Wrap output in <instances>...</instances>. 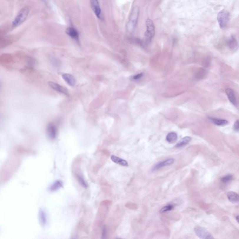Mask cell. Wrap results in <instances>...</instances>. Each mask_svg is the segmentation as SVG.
I'll return each instance as SVG.
<instances>
[{
  "label": "cell",
  "mask_w": 239,
  "mask_h": 239,
  "mask_svg": "<svg viewBox=\"0 0 239 239\" xmlns=\"http://www.w3.org/2000/svg\"><path fill=\"white\" fill-rule=\"evenodd\" d=\"M174 161H175V160L173 158H169V159H167L166 160H164L160 162L155 165L154 167L152 168V171H156V170H158L164 167L173 164Z\"/></svg>",
  "instance_id": "obj_8"
},
{
  "label": "cell",
  "mask_w": 239,
  "mask_h": 239,
  "mask_svg": "<svg viewBox=\"0 0 239 239\" xmlns=\"http://www.w3.org/2000/svg\"><path fill=\"white\" fill-rule=\"evenodd\" d=\"M63 183L61 180H57L54 182V183L50 186L49 190L52 192L57 191L58 190L61 188L63 187Z\"/></svg>",
  "instance_id": "obj_16"
},
{
  "label": "cell",
  "mask_w": 239,
  "mask_h": 239,
  "mask_svg": "<svg viewBox=\"0 0 239 239\" xmlns=\"http://www.w3.org/2000/svg\"><path fill=\"white\" fill-rule=\"evenodd\" d=\"M42 1H44V3L47 4H48V0H42Z\"/></svg>",
  "instance_id": "obj_27"
},
{
  "label": "cell",
  "mask_w": 239,
  "mask_h": 239,
  "mask_svg": "<svg viewBox=\"0 0 239 239\" xmlns=\"http://www.w3.org/2000/svg\"><path fill=\"white\" fill-rule=\"evenodd\" d=\"M226 93L230 102L232 104L233 106H235V107H237V99H236V98L235 95L234 91H233L232 89L227 88L226 90Z\"/></svg>",
  "instance_id": "obj_10"
},
{
  "label": "cell",
  "mask_w": 239,
  "mask_h": 239,
  "mask_svg": "<svg viewBox=\"0 0 239 239\" xmlns=\"http://www.w3.org/2000/svg\"><path fill=\"white\" fill-rule=\"evenodd\" d=\"M227 45L231 50H235L238 47V43L234 36H231L227 41Z\"/></svg>",
  "instance_id": "obj_13"
},
{
  "label": "cell",
  "mask_w": 239,
  "mask_h": 239,
  "mask_svg": "<svg viewBox=\"0 0 239 239\" xmlns=\"http://www.w3.org/2000/svg\"><path fill=\"white\" fill-rule=\"evenodd\" d=\"M66 33L72 39L78 40L79 39V35L77 29L72 27H69L66 29Z\"/></svg>",
  "instance_id": "obj_12"
},
{
  "label": "cell",
  "mask_w": 239,
  "mask_h": 239,
  "mask_svg": "<svg viewBox=\"0 0 239 239\" xmlns=\"http://www.w3.org/2000/svg\"><path fill=\"white\" fill-rule=\"evenodd\" d=\"M92 9L94 13L97 18L99 19H102V10L100 9L99 3L98 0H89Z\"/></svg>",
  "instance_id": "obj_6"
},
{
  "label": "cell",
  "mask_w": 239,
  "mask_h": 239,
  "mask_svg": "<svg viewBox=\"0 0 239 239\" xmlns=\"http://www.w3.org/2000/svg\"><path fill=\"white\" fill-rule=\"evenodd\" d=\"M111 159L113 162H114L115 164L122 165V166H127L129 165L125 160L120 158L119 157H117V156L112 155L111 157Z\"/></svg>",
  "instance_id": "obj_14"
},
{
  "label": "cell",
  "mask_w": 239,
  "mask_h": 239,
  "mask_svg": "<svg viewBox=\"0 0 239 239\" xmlns=\"http://www.w3.org/2000/svg\"><path fill=\"white\" fill-rule=\"evenodd\" d=\"M107 234V231L106 227V226H104L103 227L102 230V239H105L106 238Z\"/></svg>",
  "instance_id": "obj_24"
},
{
  "label": "cell",
  "mask_w": 239,
  "mask_h": 239,
  "mask_svg": "<svg viewBox=\"0 0 239 239\" xmlns=\"http://www.w3.org/2000/svg\"><path fill=\"white\" fill-rule=\"evenodd\" d=\"M29 13V9L28 7L22 8L13 21L12 24L13 28H16L21 25L27 19Z\"/></svg>",
  "instance_id": "obj_2"
},
{
  "label": "cell",
  "mask_w": 239,
  "mask_h": 239,
  "mask_svg": "<svg viewBox=\"0 0 239 239\" xmlns=\"http://www.w3.org/2000/svg\"><path fill=\"white\" fill-rule=\"evenodd\" d=\"M174 208V205L172 204H169L166 206H164V208L160 210V213H164L167 212L168 211H171Z\"/></svg>",
  "instance_id": "obj_22"
},
{
  "label": "cell",
  "mask_w": 239,
  "mask_h": 239,
  "mask_svg": "<svg viewBox=\"0 0 239 239\" xmlns=\"http://www.w3.org/2000/svg\"><path fill=\"white\" fill-rule=\"evenodd\" d=\"M77 178L79 183L80 184V185L82 186L84 188H87V184L84 178L80 174H78L77 175Z\"/></svg>",
  "instance_id": "obj_21"
},
{
  "label": "cell",
  "mask_w": 239,
  "mask_h": 239,
  "mask_svg": "<svg viewBox=\"0 0 239 239\" xmlns=\"http://www.w3.org/2000/svg\"><path fill=\"white\" fill-rule=\"evenodd\" d=\"M229 13L227 10H222L218 13L217 20L220 28H224L227 26L229 21Z\"/></svg>",
  "instance_id": "obj_4"
},
{
  "label": "cell",
  "mask_w": 239,
  "mask_h": 239,
  "mask_svg": "<svg viewBox=\"0 0 239 239\" xmlns=\"http://www.w3.org/2000/svg\"><path fill=\"white\" fill-rule=\"evenodd\" d=\"M39 220L41 225L43 227L45 226L47 222V215L44 210H40L39 212Z\"/></svg>",
  "instance_id": "obj_18"
},
{
  "label": "cell",
  "mask_w": 239,
  "mask_h": 239,
  "mask_svg": "<svg viewBox=\"0 0 239 239\" xmlns=\"http://www.w3.org/2000/svg\"><path fill=\"white\" fill-rule=\"evenodd\" d=\"M227 197L230 202L233 203H238L239 202V196L236 193L233 192H229L227 193Z\"/></svg>",
  "instance_id": "obj_15"
},
{
  "label": "cell",
  "mask_w": 239,
  "mask_h": 239,
  "mask_svg": "<svg viewBox=\"0 0 239 239\" xmlns=\"http://www.w3.org/2000/svg\"><path fill=\"white\" fill-rule=\"evenodd\" d=\"M143 73H139V74H137L132 76V79L134 80H139L141 78L143 77Z\"/></svg>",
  "instance_id": "obj_25"
},
{
  "label": "cell",
  "mask_w": 239,
  "mask_h": 239,
  "mask_svg": "<svg viewBox=\"0 0 239 239\" xmlns=\"http://www.w3.org/2000/svg\"><path fill=\"white\" fill-rule=\"evenodd\" d=\"M139 15V7L135 6L133 8L130 15V17L126 25V29L129 33H132L135 31L137 24Z\"/></svg>",
  "instance_id": "obj_1"
},
{
  "label": "cell",
  "mask_w": 239,
  "mask_h": 239,
  "mask_svg": "<svg viewBox=\"0 0 239 239\" xmlns=\"http://www.w3.org/2000/svg\"><path fill=\"white\" fill-rule=\"evenodd\" d=\"M1 82H0V91H1Z\"/></svg>",
  "instance_id": "obj_29"
},
{
  "label": "cell",
  "mask_w": 239,
  "mask_h": 239,
  "mask_svg": "<svg viewBox=\"0 0 239 239\" xmlns=\"http://www.w3.org/2000/svg\"><path fill=\"white\" fill-rule=\"evenodd\" d=\"M194 231L197 237L200 239H210L213 238L208 230L202 227L199 226L196 227L194 229Z\"/></svg>",
  "instance_id": "obj_5"
},
{
  "label": "cell",
  "mask_w": 239,
  "mask_h": 239,
  "mask_svg": "<svg viewBox=\"0 0 239 239\" xmlns=\"http://www.w3.org/2000/svg\"><path fill=\"white\" fill-rule=\"evenodd\" d=\"M239 121L237 120L235 122L234 125H233V129L235 130V131L238 132L239 131Z\"/></svg>",
  "instance_id": "obj_26"
},
{
  "label": "cell",
  "mask_w": 239,
  "mask_h": 239,
  "mask_svg": "<svg viewBox=\"0 0 239 239\" xmlns=\"http://www.w3.org/2000/svg\"><path fill=\"white\" fill-rule=\"evenodd\" d=\"M210 120L212 121L213 123L218 126H225L228 124V121L226 120L214 118H210Z\"/></svg>",
  "instance_id": "obj_20"
},
{
  "label": "cell",
  "mask_w": 239,
  "mask_h": 239,
  "mask_svg": "<svg viewBox=\"0 0 239 239\" xmlns=\"http://www.w3.org/2000/svg\"><path fill=\"white\" fill-rule=\"evenodd\" d=\"M177 135L175 132H172L169 133L166 136V140L170 143H174L177 140Z\"/></svg>",
  "instance_id": "obj_19"
},
{
  "label": "cell",
  "mask_w": 239,
  "mask_h": 239,
  "mask_svg": "<svg viewBox=\"0 0 239 239\" xmlns=\"http://www.w3.org/2000/svg\"><path fill=\"white\" fill-rule=\"evenodd\" d=\"M47 133L50 140H53L55 139L57 135V129L56 126L52 123L48 124L47 127Z\"/></svg>",
  "instance_id": "obj_7"
},
{
  "label": "cell",
  "mask_w": 239,
  "mask_h": 239,
  "mask_svg": "<svg viewBox=\"0 0 239 239\" xmlns=\"http://www.w3.org/2000/svg\"><path fill=\"white\" fill-rule=\"evenodd\" d=\"M233 178L232 175H226L221 178V182L224 184H227L232 180Z\"/></svg>",
  "instance_id": "obj_23"
},
{
  "label": "cell",
  "mask_w": 239,
  "mask_h": 239,
  "mask_svg": "<svg viewBox=\"0 0 239 239\" xmlns=\"http://www.w3.org/2000/svg\"><path fill=\"white\" fill-rule=\"evenodd\" d=\"M62 78L69 86L74 87L75 85L76 82L75 78L71 74L64 73L62 74Z\"/></svg>",
  "instance_id": "obj_11"
},
{
  "label": "cell",
  "mask_w": 239,
  "mask_h": 239,
  "mask_svg": "<svg viewBox=\"0 0 239 239\" xmlns=\"http://www.w3.org/2000/svg\"><path fill=\"white\" fill-rule=\"evenodd\" d=\"M236 220H237V221H239V219H238V218H239V216H237L236 217Z\"/></svg>",
  "instance_id": "obj_28"
},
{
  "label": "cell",
  "mask_w": 239,
  "mask_h": 239,
  "mask_svg": "<svg viewBox=\"0 0 239 239\" xmlns=\"http://www.w3.org/2000/svg\"><path fill=\"white\" fill-rule=\"evenodd\" d=\"M146 31L145 33V44H148L151 42V40L155 35V27L152 21L148 19L146 21Z\"/></svg>",
  "instance_id": "obj_3"
},
{
  "label": "cell",
  "mask_w": 239,
  "mask_h": 239,
  "mask_svg": "<svg viewBox=\"0 0 239 239\" xmlns=\"http://www.w3.org/2000/svg\"><path fill=\"white\" fill-rule=\"evenodd\" d=\"M48 84L50 87L54 90L56 91L57 92L64 95H68L67 90L63 87L61 86V85H60L59 84L50 81V82H49Z\"/></svg>",
  "instance_id": "obj_9"
},
{
  "label": "cell",
  "mask_w": 239,
  "mask_h": 239,
  "mask_svg": "<svg viewBox=\"0 0 239 239\" xmlns=\"http://www.w3.org/2000/svg\"><path fill=\"white\" fill-rule=\"evenodd\" d=\"M191 137H185L181 139L176 145V147L177 148H180L185 146L188 143H189L191 141Z\"/></svg>",
  "instance_id": "obj_17"
}]
</instances>
